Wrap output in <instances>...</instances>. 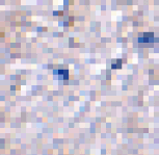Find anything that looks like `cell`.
Wrapping results in <instances>:
<instances>
[{"label":"cell","mask_w":159,"mask_h":155,"mask_svg":"<svg viewBox=\"0 0 159 155\" xmlns=\"http://www.w3.org/2000/svg\"><path fill=\"white\" fill-rule=\"evenodd\" d=\"M54 74L58 75L59 78H61V79H68L69 78V71L68 70H57V71H54Z\"/></svg>","instance_id":"2"},{"label":"cell","mask_w":159,"mask_h":155,"mask_svg":"<svg viewBox=\"0 0 159 155\" xmlns=\"http://www.w3.org/2000/svg\"><path fill=\"white\" fill-rule=\"evenodd\" d=\"M121 66H122V61L119 59V61H116V64H115V62L112 64V69H120Z\"/></svg>","instance_id":"3"},{"label":"cell","mask_w":159,"mask_h":155,"mask_svg":"<svg viewBox=\"0 0 159 155\" xmlns=\"http://www.w3.org/2000/svg\"><path fill=\"white\" fill-rule=\"evenodd\" d=\"M158 39L154 37V34L152 32H149V34H143V37L139 38V43H155L157 42Z\"/></svg>","instance_id":"1"}]
</instances>
